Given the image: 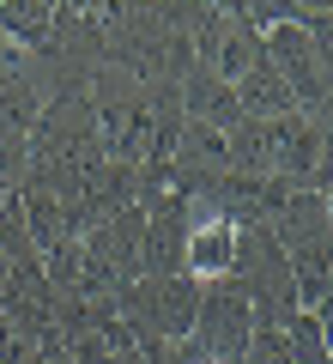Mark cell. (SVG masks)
Masks as SVG:
<instances>
[{"instance_id":"12","label":"cell","mask_w":333,"mask_h":364,"mask_svg":"<svg viewBox=\"0 0 333 364\" xmlns=\"http://www.w3.org/2000/svg\"><path fill=\"white\" fill-rule=\"evenodd\" d=\"M279 334H285V352H291V364H333V352H327V316L297 310L291 322L279 328Z\"/></svg>"},{"instance_id":"3","label":"cell","mask_w":333,"mask_h":364,"mask_svg":"<svg viewBox=\"0 0 333 364\" xmlns=\"http://www.w3.org/2000/svg\"><path fill=\"white\" fill-rule=\"evenodd\" d=\"M255 334V316H249V298L231 286V279H206L200 286V310H194V346L206 352V364H236Z\"/></svg>"},{"instance_id":"6","label":"cell","mask_w":333,"mask_h":364,"mask_svg":"<svg viewBox=\"0 0 333 364\" xmlns=\"http://www.w3.org/2000/svg\"><path fill=\"white\" fill-rule=\"evenodd\" d=\"M49 49L67 55L79 67H97L103 61V13L97 0H49Z\"/></svg>"},{"instance_id":"15","label":"cell","mask_w":333,"mask_h":364,"mask_svg":"<svg viewBox=\"0 0 333 364\" xmlns=\"http://www.w3.org/2000/svg\"><path fill=\"white\" fill-rule=\"evenodd\" d=\"M25 358H31V346L13 334V322L0 316V364H25Z\"/></svg>"},{"instance_id":"17","label":"cell","mask_w":333,"mask_h":364,"mask_svg":"<svg viewBox=\"0 0 333 364\" xmlns=\"http://www.w3.org/2000/svg\"><path fill=\"white\" fill-rule=\"evenodd\" d=\"M25 364H61V358H55V352H31Z\"/></svg>"},{"instance_id":"16","label":"cell","mask_w":333,"mask_h":364,"mask_svg":"<svg viewBox=\"0 0 333 364\" xmlns=\"http://www.w3.org/2000/svg\"><path fill=\"white\" fill-rule=\"evenodd\" d=\"M109 364H146V358H140V352H116V358H109Z\"/></svg>"},{"instance_id":"9","label":"cell","mask_w":333,"mask_h":364,"mask_svg":"<svg viewBox=\"0 0 333 364\" xmlns=\"http://www.w3.org/2000/svg\"><path fill=\"white\" fill-rule=\"evenodd\" d=\"M231 91H236V109H243L249 122H279V116H291V109H297V104H291V91H285V79L273 73L267 61H255Z\"/></svg>"},{"instance_id":"4","label":"cell","mask_w":333,"mask_h":364,"mask_svg":"<svg viewBox=\"0 0 333 364\" xmlns=\"http://www.w3.org/2000/svg\"><path fill=\"white\" fill-rule=\"evenodd\" d=\"M182 249H188V207L164 195L146 207V237H140V279H170L182 273Z\"/></svg>"},{"instance_id":"10","label":"cell","mask_w":333,"mask_h":364,"mask_svg":"<svg viewBox=\"0 0 333 364\" xmlns=\"http://www.w3.org/2000/svg\"><path fill=\"white\" fill-rule=\"evenodd\" d=\"M0 43L13 49H43L49 43V0H0Z\"/></svg>"},{"instance_id":"1","label":"cell","mask_w":333,"mask_h":364,"mask_svg":"<svg viewBox=\"0 0 333 364\" xmlns=\"http://www.w3.org/2000/svg\"><path fill=\"white\" fill-rule=\"evenodd\" d=\"M273 182H285L291 195H327V116L291 109L273 122Z\"/></svg>"},{"instance_id":"7","label":"cell","mask_w":333,"mask_h":364,"mask_svg":"<svg viewBox=\"0 0 333 364\" xmlns=\"http://www.w3.org/2000/svg\"><path fill=\"white\" fill-rule=\"evenodd\" d=\"M176 97H182V116H188V122H206V128H218V134L243 122L231 79H218L212 67H188V79L176 85Z\"/></svg>"},{"instance_id":"8","label":"cell","mask_w":333,"mask_h":364,"mask_svg":"<svg viewBox=\"0 0 333 364\" xmlns=\"http://www.w3.org/2000/svg\"><path fill=\"white\" fill-rule=\"evenodd\" d=\"M224 176H273V122L224 128Z\"/></svg>"},{"instance_id":"13","label":"cell","mask_w":333,"mask_h":364,"mask_svg":"<svg viewBox=\"0 0 333 364\" xmlns=\"http://www.w3.org/2000/svg\"><path fill=\"white\" fill-rule=\"evenodd\" d=\"M255 61H261V37H255L249 25H236V13H231V31H224V43H218V55H212V73L236 85Z\"/></svg>"},{"instance_id":"14","label":"cell","mask_w":333,"mask_h":364,"mask_svg":"<svg viewBox=\"0 0 333 364\" xmlns=\"http://www.w3.org/2000/svg\"><path fill=\"white\" fill-rule=\"evenodd\" d=\"M0 255H6V267H37V243H31V225L25 213H18V195L0 200Z\"/></svg>"},{"instance_id":"2","label":"cell","mask_w":333,"mask_h":364,"mask_svg":"<svg viewBox=\"0 0 333 364\" xmlns=\"http://www.w3.org/2000/svg\"><path fill=\"white\" fill-rule=\"evenodd\" d=\"M327 55L333 49H315L297 25H273L267 37H261V61L285 79L291 104L309 109V116H327Z\"/></svg>"},{"instance_id":"5","label":"cell","mask_w":333,"mask_h":364,"mask_svg":"<svg viewBox=\"0 0 333 364\" xmlns=\"http://www.w3.org/2000/svg\"><path fill=\"white\" fill-rule=\"evenodd\" d=\"M327 231H333V200H327V195H309V188L285 195V207L273 213V225H267V237L285 249V255L327 249Z\"/></svg>"},{"instance_id":"11","label":"cell","mask_w":333,"mask_h":364,"mask_svg":"<svg viewBox=\"0 0 333 364\" xmlns=\"http://www.w3.org/2000/svg\"><path fill=\"white\" fill-rule=\"evenodd\" d=\"M285 261H291V298H297V310L327 316V273H333L327 249H309V255H285Z\"/></svg>"},{"instance_id":"18","label":"cell","mask_w":333,"mask_h":364,"mask_svg":"<svg viewBox=\"0 0 333 364\" xmlns=\"http://www.w3.org/2000/svg\"><path fill=\"white\" fill-rule=\"evenodd\" d=\"M6 279H13V267H6V255H0V291H6Z\"/></svg>"}]
</instances>
